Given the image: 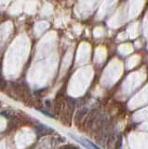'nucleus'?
Returning a JSON list of instances; mask_svg holds the SVG:
<instances>
[{
	"mask_svg": "<svg viewBox=\"0 0 148 149\" xmlns=\"http://www.w3.org/2000/svg\"><path fill=\"white\" fill-rule=\"evenodd\" d=\"M70 135H71V137H73L74 139H76V141H78L80 143H82L85 147H88V148H99L98 146H96V144H94L93 143H91L90 141H89V140L84 139V138H76V137L74 136L73 134H70Z\"/></svg>",
	"mask_w": 148,
	"mask_h": 149,
	"instance_id": "f03ea898",
	"label": "nucleus"
},
{
	"mask_svg": "<svg viewBox=\"0 0 148 149\" xmlns=\"http://www.w3.org/2000/svg\"><path fill=\"white\" fill-rule=\"evenodd\" d=\"M35 130H36V133H38L39 136L49 135L54 132V130L52 128L48 127V126H46V125H38V127L35 128Z\"/></svg>",
	"mask_w": 148,
	"mask_h": 149,
	"instance_id": "f257e3e1",
	"label": "nucleus"
},
{
	"mask_svg": "<svg viewBox=\"0 0 148 149\" xmlns=\"http://www.w3.org/2000/svg\"><path fill=\"white\" fill-rule=\"evenodd\" d=\"M87 112H88L87 108H81V109L78 110L77 114L76 116V120H77L78 118H79V120H81L83 118V116H84L87 114Z\"/></svg>",
	"mask_w": 148,
	"mask_h": 149,
	"instance_id": "7ed1b4c3",
	"label": "nucleus"
}]
</instances>
